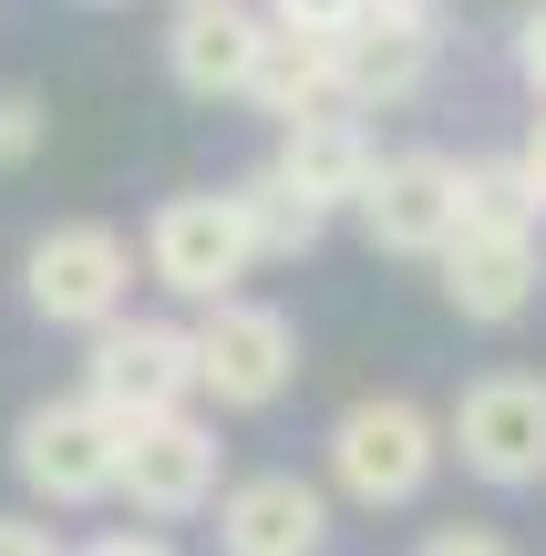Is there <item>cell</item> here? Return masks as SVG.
Returning a JSON list of instances; mask_svg holds the SVG:
<instances>
[{"mask_svg":"<svg viewBox=\"0 0 546 556\" xmlns=\"http://www.w3.org/2000/svg\"><path fill=\"white\" fill-rule=\"evenodd\" d=\"M444 475V422L403 392H361L341 422H330V484H341L361 516H403V505L433 495Z\"/></svg>","mask_w":546,"mask_h":556,"instance_id":"obj_1","label":"cell"},{"mask_svg":"<svg viewBox=\"0 0 546 556\" xmlns=\"http://www.w3.org/2000/svg\"><path fill=\"white\" fill-rule=\"evenodd\" d=\"M21 299H31V319L82 330V340H93L103 319H124V299H135V248H124V227H103V217L41 227V238L21 248Z\"/></svg>","mask_w":546,"mask_h":556,"instance_id":"obj_2","label":"cell"},{"mask_svg":"<svg viewBox=\"0 0 546 556\" xmlns=\"http://www.w3.org/2000/svg\"><path fill=\"white\" fill-rule=\"evenodd\" d=\"M186 340H196V402H217V413H268L300 381V319L247 299V289L206 299Z\"/></svg>","mask_w":546,"mask_h":556,"instance_id":"obj_3","label":"cell"},{"mask_svg":"<svg viewBox=\"0 0 546 556\" xmlns=\"http://www.w3.org/2000/svg\"><path fill=\"white\" fill-rule=\"evenodd\" d=\"M444 464H465L495 495L546 484V371H485L444 413Z\"/></svg>","mask_w":546,"mask_h":556,"instance_id":"obj_4","label":"cell"},{"mask_svg":"<svg viewBox=\"0 0 546 556\" xmlns=\"http://www.w3.org/2000/svg\"><path fill=\"white\" fill-rule=\"evenodd\" d=\"M82 402L114 413L124 433L135 422H165V413H196V340L176 319H103L93 351H82Z\"/></svg>","mask_w":546,"mask_h":556,"instance_id":"obj_5","label":"cell"},{"mask_svg":"<svg viewBox=\"0 0 546 556\" xmlns=\"http://www.w3.org/2000/svg\"><path fill=\"white\" fill-rule=\"evenodd\" d=\"M247 268H258V248H247V217L227 186H186V197H165L155 217H144V278H155L165 299H238Z\"/></svg>","mask_w":546,"mask_h":556,"instance_id":"obj_6","label":"cell"},{"mask_svg":"<svg viewBox=\"0 0 546 556\" xmlns=\"http://www.w3.org/2000/svg\"><path fill=\"white\" fill-rule=\"evenodd\" d=\"M11 464H21V484H31L41 505H103L114 495V475H124V422L114 413H93L82 392H62V402H31V413L11 422Z\"/></svg>","mask_w":546,"mask_h":556,"instance_id":"obj_7","label":"cell"},{"mask_svg":"<svg viewBox=\"0 0 546 556\" xmlns=\"http://www.w3.org/2000/svg\"><path fill=\"white\" fill-rule=\"evenodd\" d=\"M114 495L135 505L144 526H186V516H206V505L227 495V443H217V422H196V413L135 422V433H124V475H114Z\"/></svg>","mask_w":546,"mask_h":556,"instance_id":"obj_8","label":"cell"},{"mask_svg":"<svg viewBox=\"0 0 546 556\" xmlns=\"http://www.w3.org/2000/svg\"><path fill=\"white\" fill-rule=\"evenodd\" d=\"M433 73H444V31L412 0H371L341 31V103L351 114H403V103L433 93Z\"/></svg>","mask_w":546,"mask_h":556,"instance_id":"obj_9","label":"cell"},{"mask_svg":"<svg viewBox=\"0 0 546 556\" xmlns=\"http://www.w3.org/2000/svg\"><path fill=\"white\" fill-rule=\"evenodd\" d=\"M351 217H361V227H371V248H392V258H444L454 227H465L454 155H433V144H403V155H382Z\"/></svg>","mask_w":546,"mask_h":556,"instance_id":"obj_10","label":"cell"},{"mask_svg":"<svg viewBox=\"0 0 546 556\" xmlns=\"http://www.w3.org/2000/svg\"><path fill=\"white\" fill-rule=\"evenodd\" d=\"M444 299L474 330H506L546 299V238L536 227H454L444 248Z\"/></svg>","mask_w":546,"mask_h":556,"instance_id":"obj_11","label":"cell"},{"mask_svg":"<svg viewBox=\"0 0 546 556\" xmlns=\"http://www.w3.org/2000/svg\"><path fill=\"white\" fill-rule=\"evenodd\" d=\"M258 52H268V11H247V0H176V21H165V73L196 103H247Z\"/></svg>","mask_w":546,"mask_h":556,"instance_id":"obj_12","label":"cell"},{"mask_svg":"<svg viewBox=\"0 0 546 556\" xmlns=\"http://www.w3.org/2000/svg\"><path fill=\"white\" fill-rule=\"evenodd\" d=\"M330 495L309 475H238L217 495V556H320Z\"/></svg>","mask_w":546,"mask_h":556,"instance_id":"obj_13","label":"cell"},{"mask_svg":"<svg viewBox=\"0 0 546 556\" xmlns=\"http://www.w3.org/2000/svg\"><path fill=\"white\" fill-rule=\"evenodd\" d=\"M268 165H279L309 206H330V217H341V206H361V186H371V165H382V144H371V124L341 103V114L279 124V155H268Z\"/></svg>","mask_w":546,"mask_h":556,"instance_id":"obj_14","label":"cell"},{"mask_svg":"<svg viewBox=\"0 0 546 556\" xmlns=\"http://www.w3.org/2000/svg\"><path fill=\"white\" fill-rule=\"evenodd\" d=\"M268 124H300V114H341V31H279L268 21V52H258V83H247Z\"/></svg>","mask_w":546,"mask_h":556,"instance_id":"obj_15","label":"cell"},{"mask_svg":"<svg viewBox=\"0 0 546 556\" xmlns=\"http://www.w3.org/2000/svg\"><path fill=\"white\" fill-rule=\"evenodd\" d=\"M227 197H238V217H247V248H258V258H309V248L330 238V206H309L300 186L279 176V165H247V176L227 186Z\"/></svg>","mask_w":546,"mask_h":556,"instance_id":"obj_16","label":"cell"},{"mask_svg":"<svg viewBox=\"0 0 546 556\" xmlns=\"http://www.w3.org/2000/svg\"><path fill=\"white\" fill-rule=\"evenodd\" d=\"M454 197H465V227H546L526 176H516V155H474L454 165Z\"/></svg>","mask_w":546,"mask_h":556,"instance_id":"obj_17","label":"cell"},{"mask_svg":"<svg viewBox=\"0 0 546 556\" xmlns=\"http://www.w3.org/2000/svg\"><path fill=\"white\" fill-rule=\"evenodd\" d=\"M41 135H52V114H41L31 93H0V176H21V165L41 155Z\"/></svg>","mask_w":546,"mask_h":556,"instance_id":"obj_18","label":"cell"},{"mask_svg":"<svg viewBox=\"0 0 546 556\" xmlns=\"http://www.w3.org/2000/svg\"><path fill=\"white\" fill-rule=\"evenodd\" d=\"M279 31H351V21L371 11V0H258Z\"/></svg>","mask_w":546,"mask_h":556,"instance_id":"obj_19","label":"cell"},{"mask_svg":"<svg viewBox=\"0 0 546 556\" xmlns=\"http://www.w3.org/2000/svg\"><path fill=\"white\" fill-rule=\"evenodd\" d=\"M506 52H516V83L546 103V0H526V11H516V41H506Z\"/></svg>","mask_w":546,"mask_h":556,"instance_id":"obj_20","label":"cell"},{"mask_svg":"<svg viewBox=\"0 0 546 556\" xmlns=\"http://www.w3.org/2000/svg\"><path fill=\"white\" fill-rule=\"evenodd\" d=\"M412 556H516V546L495 536V526H433V536L412 546Z\"/></svg>","mask_w":546,"mask_h":556,"instance_id":"obj_21","label":"cell"},{"mask_svg":"<svg viewBox=\"0 0 546 556\" xmlns=\"http://www.w3.org/2000/svg\"><path fill=\"white\" fill-rule=\"evenodd\" d=\"M516 176H526V197H536V217H546V103H536L526 144H516Z\"/></svg>","mask_w":546,"mask_h":556,"instance_id":"obj_22","label":"cell"},{"mask_svg":"<svg viewBox=\"0 0 546 556\" xmlns=\"http://www.w3.org/2000/svg\"><path fill=\"white\" fill-rule=\"evenodd\" d=\"M73 556H176L155 536V526H114V536H93V546H73Z\"/></svg>","mask_w":546,"mask_h":556,"instance_id":"obj_23","label":"cell"},{"mask_svg":"<svg viewBox=\"0 0 546 556\" xmlns=\"http://www.w3.org/2000/svg\"><path fill=\"white\" fill-rule=\"evenodd\" d=\"M0 556H73L52 536V526H21V516H0Z\"/></svg>","mask_w":546,"mask_h":556,"instance_id":"obj_24","label":"cell"},{"mask_svg":"<svg viewBox=\"0 0 546 556\" xmlns=\"http://www.w3.org/2000/svg\"><path fill=\"white\" fill-rule=\"evenodd\" d=\"M412 11H433V0H412Z\"/></svg>","mask_w":546,"mask_h":556,"instance_id":"obj_25","label":"cell"},{"mask_svg":"<svg viewBox=\"0 0 546 556\" xmlns=\"http://www.w3.org/2000/svg\"><path fill=\"white\" fill-rule=\"evenodd\" d=\"M93 11H103V0H93Z\"/></svg>","mask_w":546,"mask_h":556,"instance_id":"obj_26","label":"cell"}]
</instances>
